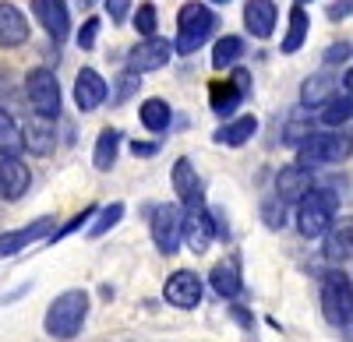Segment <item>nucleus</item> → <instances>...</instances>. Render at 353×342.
I'll return each instance as SVG.
<instances>
[{
    "label": "nucleus",
    "mask_w": 353,
    "mask_h": 342,
    "mask_svg": "<svg viewBox=\"0 0 353 342\" xmlns=\"http://www.w3.org/2000/svg\"><path fill=\"white\" fill-rule=\"evenodd\" d=\"M32 14L53 43H64L71 36V14L64 8V0H32Z\"/></svg>",
    "instance_id": "nucleus-15"
},
{
    "label": "nucleus",
    "mask_w": 353,
    "mask_h": 342,
    "mask_svg": "<svg viewBox=\"0 0 353 342\" xmlns=\"http://www.w3.org/2000/svg\"><path fill=\"white\" fill-rule=\"evenodd\" d=\"M276 21H279L276 0H248L244 4V28L254 39H269L276 32Z\"/></svg>",
    "instance_id": "nucleus-17"
},
{
    "label": "nucleus",
    "mask_w": 353,
    "mask_h": 342,
    "mask_svg": "<svg viewBox=\"0 0 353 342\" xmlns=\"http://www.w3.org/2000/svg\"><path fill=\"white\" fill-rule=\"evenodd\" d=\"M314 169L301 166V162H293V166H283L279 173H276V197L286 205H297L301 197L314 187Z\"/></svg>",
    "instance_id": "nucleus-13"
},
{
    "label": "nucleus",
    "mask_w": 353,
    "mask_h": 342,
    "mask_svg": "<svg viewBox=\"0 0 353 342\" xmlns=\"http://www.w3.org/2000/svg\"><path fill=\"white\" fill-rule=\"evenodd\" d=\"M173 56V46L159 36H141V43H134L128 50V71H138V74H149V71H159L170 64Z\"/></svg>",
    "instance_id": "nucleus-10"
},
{
    "label": "nucleus",
    "mask_w": 353,
    "mask_h": 342,
    "mask_svg": "<svg viewBox=\"0 0 353 342\" xmlns=\"http://www.w3.org/2000/svg\"><path fill=\"white\" fill-rule=\"evenodd\" d=\"M138 71H124L121 78H117V85H113V96H106V99H113L117 106H121V103H128L134 92H138Z\"/></svg>",
    "instance_id": "nucleus-33"
},
{
    "label": "nucleus",
    "mask_w": 353,
    "mask_h": 342,
    "mask_svg": "<svg viewBox=\"0 0 353 342\" xmlns=\"http://www.w3.org/2000/svg\"><path fill=\"white\" fill-rule=\"evenodd\" d=\"M244 56V39L241 36H219L212 46V67L216 71H230L233 64H241Z\"/></svg>",
    "instance_id": "nucleus-28"
},
{
    "label": "nucleus",
    "mask_w": 353,
    "mask_h": 342,
    "mask_svg": "<svg viewBox=\"0 0 353 342\" xmlns=\"http://www.w3.org/2000/svg\"><path fill=\"white\" fill-rule=\"evenodd\" d=\"M254 131H258V120L244 113V117L226 120V124L212 134V141H216V145H226V149H241V145H248V141L254 138Z\"/></svg>",
    "instance_id": "nucleus-21"
},
{
    "label": "nucleus",
    "mask_w": 353,
    "mask_h": 342,
    "mask_svg": "<svg viewBox=\"0 0 353 342\" xmlns=\"http://www.w3.org/2000/svg\"><path fill=\"white\" fill-rule=\"evenodd\" d=\"M50 230H53V219H50V215H43V219H36V222L21 226V230L0 233V261H4V258H14V254H21L28 244H36V240L50 237Z\"/></svg>",
    "instance_id": "nucleus-16"
},
{
    "label": "nucleus",
    "mask_w": 353,
    "mask_h": 342,
    "mask_svg": "<svg viewBox=\"0 0 353 342\" xmlns=\"http://www.w3.org/2000/svg\"><path fill=\"white\" fill-rule=\"evenodd\" d=\"M28 43V18L14 4H0V50H18Z\"/></svg>",
    "instance_id": "nucleus-18"
},
{
    "label": "nucleus",
    "mask_w": 353,
    "mask_h": 342,
    "mask_svg": "<svg viewBox=\"0 0 353 342\" xmlns=\"http://www.w3.org/2000/svg\"><path fill=\"white\" fill-rule=\"evenodd\" d=\"M343 14H350V0H336V4H332V11H329V18H343Z\"/></svg>",
    "instance_id": "nucleus-41"
},
{
    "label": "nucleus",
    "mask_w": 353,
    "mask_h": 342,
    "mask_svg": "<svg viewBox=\"0 0 353 342\" xmlns=\"http://www.w3.org/2000/svg\"><path fill=\"white\" fill-rule=\"evenodd\" d=\"M88 300L85 290H64L61 297H53V303L46 307V332L53 339H74L81 328H85V318H88Z\"/></svg>",
    "instance_id": "nucleus-2"
},
{
    "label": "nucleus",
    "mask_w": 353,
    "mask_h": 342,
    "mask_svg": "<svg viewBox=\"0 0 353 342\" xmlns=\"http://www.w3.org/2000/svg\"><path fill=\"white\" fill-rule=\"evenodd\" d=\"M131 152H134V156H141V159H145V156H156V152H159V141H149V145H145V141H134Z\"/></svg>",
    "instance_id": "nucleus-40"
},
{
    "label": "nucleus",
    "mask_w": 353,
    "mask_h": 342,
    "mask_svg": "<svg viewBox=\"0 0 353 342\" xmlns=\"http://www.w3.org/2000/svg\"><path fill=\"white\" fill-rule=\"evenodd\" d=\"M138 120L149 127L152 134H163L170 127V120H173V109H170L166 99H145L141 109H138Z\"/></svg>",
    "instance_id": "nucleus-27"
},
{
    "label": "nucleus",
    "mask_w": 353,
    "mask_h": 342,
    "mask_svg": "<svg viewBox=\"0 0 353 342\" xmlns=\"http://www.w3.org/2000/svg\"><path fill=\"white\" fill-rule=\"evenodd\" d=\"M350 247H353V230L350 222H332L325 233H321V254L329 261H346L350 258Z\"/></svg>",
    "instance_id": "nucleus-22"
},
{
    "label": "nucleus",
    "mask_w": 353,
    "mask_h": 342,
    "mask_svg": "<svg viewBox=\"0 0 353 342\" xmlns=\"http://www.w3.org/2000/svg\"><path fill=\"white\" fill-rule=\"evenodd\" d=\"M96 39H99V18H85L81 28H78V46L81 50H92Z\"/></svg>",
    "instance_id": "nucleus-37"
},
{
    "label": "nucleus",
    "mask_w": 353,
    "mask_h": 342,
    "mask_svg": "<svg viewBox=\"0 0 353 342\" xmlns=\"http://www.w3.org/2000/svg\"><path fill=\"white\" fill-rule=\"evenodd\" d=\"M336 209H339L336 191L314 184V187L301 197V202H297V233H301L304 240H318V237L336 222Z\"/></svg>",
    "instance_id": "nucleus-3"
},
{
    "label": "nucleus",
    "mask_w": 353,
    "mask_h": 342,
    "mask_svg": "<svg viewBox=\"0 0 353 342\" xmlns=\"http://www.w3.org/2000/svg\"><path fill=\"white\" fill-rule=\"evenodd\" d=\"M307 28H311V18H307L304 4H297L290 11V25H286V36H283V53H297L307 39Z\"/></svg>",
    "instance_id": "nucleus-29"
},
{
    "label": "nucleus",
    "mask_w": 353,
    "mask_h": 342,
    "mask_svg": "<svg viewBox=\"0 0 353 342\" xmlns=\"http://www.w3.org/2000/svg\"><path fill=\"white\" fill-rule=\"evenodd\" d=\"M0 152H21V124L0 106Z\"/></svg>",
    "instance_id": "nucleus-31"
},
{
    "label": "nucleus",
    "mask_w": 353,
    "mask_h": 342,
    "mask_svg": "<svg viewBox=\"0 0 353 342\" xmlns=\"http://www.w3.org/2000/svg\"><path fill=\"white\" fill-rule=\"evenodd\" d=\"M106 14L117 21V25H124L131 18V0H106Z\"/></svg>",
    "instance_id": "nucleus-38"
},
{
    "label": "nucleus",
    "mask_w": 353,
    "mask_h": 342,
    "mask_svg": "<svg viewBox=\"0 0 353 342\" xmlns=\"http://www.w3.org/2000/svg\"><path fill=\"white\" fill-rule=\"evenodd\" d=\"M163 297H166V303L176 307V310H194V307L201 303V279H198V272L176 268L173 275H166Z\"/></svg>",
    "instance_id": "nucleus-11"
},
{
    "label": "nucleus",
    "mask_w": 353,
    "mask_h": 342,
    "mask_svg": "<svg viewBox=\"0 0 353 342\" xmlns=\"http://www.w3.org/2000/svg\"><path fill=\"white\" fill-rule=\"evenodd\" d=\"M121 131L117 127H103L96 134V145H92V166L99 169V173H106V169H113L117 156H121Z\"/></svg>",
    "instance_id": "nucleus-23"
},
{
    "label": "nucleus",
    "mask_w": 353,
    "mask_h": 342,
    "mask_svg": "<svg viewBox=\"0 0 353 342\" xmlns=\"http://www.w3.org/2000/svg\"><path fill=\"white\" fill-rule=\"evenodd\" d=\"M346 156H350V134H339V131H311L297 145V162L307 169L343 162Z\"/></svg>",
    "instance_id": "nucleus-4"
},
{
    "label": "nucleus",
    "mask_w": 353,
    "mask_h": 342,
    "mask_svg": "<svg viewBox=\"0 0 353 342\" xmlns=\"http://www.w3.org/2000/svg\"><path fill=\"white\" fill-rule=\"evenodd\" d=\"M311 131H318V120H290V124L283 127V141L297 149V145H301V141H304Z\"/></svg>",
    "instance_id": "nucleus-35"
},
{
    "label": "nucleus",
    "mask_w": 353,
    "mask_h": 342,
    "mask_svg": "<svg viewBox=\"0 0 353 342\" xmlns=\"http://www.w3.org/2000/svg\"><path fill=\"white\" fill-rule=\"evenodd\" d=\"M53 120L46 117H36V120H28L21 127V152H32V156H50L53 152Z\"/></svg>",
    "instance_id": "nucleus-20"
},
{
    "label": "nucleus",
    "mask_w": 353,
    "mask_h": 342,
    "mask_svg": "<svg viewBox=\"0 0 353 342\" xmlns=\"http://www.w3.org/2000/svg\"><path fill=\"white\" fill-rule=\"evenodd\" d=\"M149 233H152V244L159 254H176L181 250V205L173 202H163V205H152V215H149Z\"/></svg>",
    "instance_id": "nucleus-7"
},
{
    "label": "nucleus",
    "mask_w": 353,
    "mask_h": 342,
    "mask_svg": "<svg viewBox=\"0 0 353 342\" xmlns=\"http://www.w3.org/2000/svg\"><path fill=\"white\" fill-rule=\"evenodd\" d=\"M350 113H353V103L346 92H336L325 106H318V124L321 127H329V131H339L350 124Z\"/></svg>",
    "instance_id": "nucleus-26"
},
{
    "label": "nucleus",
    "mask_w": 353,
    "mask_h": 342,
    "mask_svg": "<svg viewBox=\"0 0 353 342\" xmlns=\"http://www.w3.org/2000/svg\"><path fill=\"white\" fill-rule=\"evenodd\" d=\"M32 187V169L25 166L18 152H0V197L4 202H18Z\"/></svg>",
    "instance_id": "nucleus-12"
},
{
    "label": "nucleus",
    "mask_w": 353,
    "mask_h": 342,
    "mask_svg": "<svg viewBox=\"0 0 353 342\" xmlns=\"http://www.w3.org/2000/svg\"><path fill=\"white\" fill-rule=\"evenodd\" d=\"M85 222H92V209H81V212H78L74 219H68L64 226H53V230H50V237H46V240H50V244H57V240H64V237L78 233V230H81Z\"/></svg>",
    "instance_id": "nucleus-32"
},
{
    "label": "nucleus",
    "mask_w": 353,
    "mask_h": 342,
    "mask_svg": "<svg viewBox=\"0 0 353 342\" xmlns=\"http://www.w3.org/2000/svg\"><path fill=\"white\" fill-rule=\"evenodd\" d=\"M25 99H28V106L36 109V117L57 120V117H61V106H64L57 74L50 67H32L25 74Z\"/></svg>",
    "instance_id": "nucleus-5"
},
{
    "label": "nucleus",
    "mask_w": 353,
    "mask_h": 342,
    "mask_svg": "<svg viewBox=\"0 0 353 342\" xmlns=\"http://www.w3.org/2000/svg\"><path fill=\"white\" fill-rule=\"evenodd\" d=\"M244 99H248V96H244L233 81H212V89H209L212 113H219V117H233V113H237V106H241Z\"/></svg>",
    "instance_id": "nucleus-25"
},
{
    "label": "nucleus",
    "mask_w": 353,
    "mask_h": 342,
    "mask_svg": "<svg viewBox=\"0 0 353 342\" xmlns=\"http://www.w3.org/2000/svg\"><path fill=\"white\" fill-rule=\"evenodd\" d=\"M321 310L336 328L350 332V310H353V290L346 272H329L321 275Z\"/></svg>",
    "instance_id": "nucleus-6"
},
{
    "label": "nucleus",
    "mask_w": 353,
    "mask_h": 342,
    "mask_svg": "<svg viewBox=\"0 0 353 342\" xmlns=\"http://www.w3.org/2000/svg\"><path fill=\"white\" fill-rule=\"evenodd\" d=\"M124 202H113V205H106L99 215H96V222L92 226H88V237H92V240H99V237H106L110 230H113V226H121V219H124Z\"/></svg>",
    "instance_id": "nucleus-30"
},
{
    "label": "nucleus",
    "mask_w": 353,
    "mask_h": 342,
    "mask_svg": "<svg viewBox=\"0 0 353 342\" xmlns=\"http://www.w3.org/2000/svg\"><path fill=\"white\" fill-rule=\"evenodd\" d=\"M209 286H212L219 297H226V300L237 297V293H241V268H237V261H233V258L216 261L212 272H209Z\"/></svg>",
    "instance_id": "nucleus-24"
},
{
    "label": "nucleus",
    "mask_w": 353,
    "mask_h": 342,
    "mask_svg": "<svg viewBox=\"0 0 353 342\" xmlns=\"http://www.w3.org/2000/svg\"><path fill=\"white\" fill-rule=\"evenodd\" d=\"M216 25H219V18H216L212 8H205L201 0H188V4L176 11V39H173L170 46L181 53V56L198 53L205 43L212 39Z\"/></svg>",
    "instance_id": "nucleus-1"
},
{
    "label": "nucleus",
    "mask_w": 353,
    "mask_h": 342,
    "mask_svg": "<svg viewBox=\"0 0 353 342\" xmlns=\"http://www.w3.org/2000/svg\"><path fill=\"white\" fill-rule=\"evenodd\" d=\"M336 92H339V81H336L329 71L307 74L304 85H301V106H304V109H318V106H325Z\"/></svg>",
    "instance_id": "nucleus-19"
},
{
    "label": "nucleus",
    "mask_w": 353,
    "mask_h": 342,
    "mask_svg": "<svg viewBox=\"0 0 353 342\" xmlns=\"http://www.w3.org/2000/svg\"><path fill=\"white\" fill-rule=\"evenodd\" d=\"M106 96H110L106 78L99 71H92V67H81L78 78H74V106L81 113H92V109H99L106 103Z\"/></svg>",
    "instance_id": "nucleus-14"
},
{
    "label": "nucleus",
    "mask_w": 353,
    "mask_h": 342,
    "mask_svg": "<svg viewBox=\"0 0 353 342\" xmlns=\"http://www.w3.org/2000/svg\"><path fill=\"white\" fill-rule=\"evenodd\" d=\"M325 64H350V43H336V46H329L325 50Z\"/></svg>",
    "instance_id": "nucleus-39"
},
{
    "label": "nucleus",
    "mask_w": 353,
    "mask_h": 342,
    "mask_svg": "<svg viewBox=\"0 0 353 342\" xmlns=\"http://www.w3.org/2000/svg\"><path fill=\"white\" fill-rule=\"evenodd\" d=\"M209 4H230V0H209Z\"/></svg>",
    "instance_id": "nucleus-42"
},
{
    "label": "nucleus",
    "mask_w": 353,
    "mask_h": 342,
    "mask_svg": "<svg viewBox=\"0 0 353 342\" xmlns=\"http://www.w3.org/2000/svg\"><path fill=\"white\" fill-rule=\"evenodd\" d=\"M181 244H188L194 254H205L216 244V219L205 212V205L181 209Z\"/></svg>",
    "instance_id": "nucleus-8"
},
{
    "label": "nucleus",
    "mask_w": 353,
    "mask_h": 342,
    "mask_svg": "<svg viewBox=\"0 0 353 342\" xmlns=\"http://www.w3.org/2000/svg\"><path fill=\"white\" fill-rule=\"evenodd\" d=\"M297 4H311V0H297Z\"/></svg>",
    "instance_id": "nucleus-43"
},
{
    "label": "nucleus",
    "mask_w": 353,
    "mask_h": 342,
    "mask_svg": "<svg viewBox=\"0 0 353 342\" xmlns=\"http://www.w3.org/2000/svg\"><path fill=\"white\" fill-rule=\"evenodd\" d=\"M170 184H173V194H176V205L181 209L205 205V184H201L198 169H194V162L188 156H181L170 166Z\"/></svg>",
    "instance_id": "nucleus-9"
},
{
    "label": "nucleus",
    "mask_w": 353,
    "mask_h": 342,
    "mask_svg": "<svg viewBox=\"0 0 353 342\" xmlns=\"http://www.w3.org/2000/svg\"><path fill=\"white\" fill-rule=\"evenodd\" d=\"M261 215H265V222H269V230H283V222H286V202L269 197V202L261 205Z\"/></svg>",
    "instance_id": "nucleus-36"
},
{
    "label": "nucleus",
    "mask_w": 353,
    "mask_h": 342,
    "mask_svg": "<svg viewBox=\"0 0 353 342\" xmlns=\"http://www.w3.org/2000/svg\"><path fill=\"white\" fill-rule=\"evenodd\" d=\"M134 28H138V36H156V28H159V11L156 4H141L134 11Z\"/></svg>",
    "instance_id": "nucleus-34"
}]
</instances>
